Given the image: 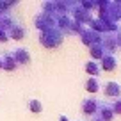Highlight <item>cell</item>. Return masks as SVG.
I'll return each mask as SVG.
<instances>
[{
	"label": "cell",
	"instance_id": "8",
	"mask_svg": "<svg viewBox=\"0 0 121 121\" xmlns=\"http://www.w3.org/2000/svg\"><path fill=\"white\" fill-rule=\"evenodd\" d=\"M86 71L89 73V75H93V77L96 78V75H98V73L102 71V66H100L98 62H95V60H89V62L86 64Z\"/></svg>",
	"mask_w": 121,
	"mask_h": 121
},
{
	"label": "cell",
	"instance_id": "3",
	"mask_svg": "<svg viewBox=\"0 0 121 121\" xmlns=\"http://www.w3.org/2000/svg\"><path fill=\"white\" fill-rule=\"evenodd\" d=\"M13 55H14L16 64H29V60H30V55H29V52H27L25 48L14 50V52H13Z\"/></svg>",
	"mask_w": 121,
	"mask_h": 121
},
{
	"label": "cell",
	"instance_id": "16",
	"mask_svg": "<svg viewBox=\"0 0 121 121\" xmlns=\"http://www.w3.org/2000/svg\"><path fill=\"white\" fill-rule=\"evenodd\" d=\"M0 68H2V57H0Z\"/></svg>",
	"mask_w": 121,
	"mask_h": 121
},
{
	"label": "cell",
	"instance_id": "2",
	"mask_svg": "<svg viewBox=\"0 0 121 121\" xmlns=\"http://www.w3.org/2000/svg\"><path fill=\"white\" fill-rule=\"evenodd\" d=\"M98 110H100V117H102L103 121H110L114 117V109H112V105L110 103H107V102H98Z\"/></svg>",
	"mask_w": 121,
	"mask_h": 121
},
{
	"label": "cell",
	"instance_id": "14",
	"mask_svg": "<svg viewBox=\"0 0 121 121\" xmlns=\"http://www.w3.org/2000/svg\"><path fill=\"white\" fill-rule=\"evenodd\" d=\"M9 38V34H7V30L5 29H2V27H0V41H5V39Z\"/></svg>",
	"mask_w": 121,
	"mask_h": 121
},
{
	"label": "cell",
	"instance_id": "11",
	"mask_svg": "<svg viewBox=\"0 0 121 121\" xmlns=\"http://www.w3.org/2000/svg\"><path fill=\"white\" fill-rule=\"evenodd\" d=\"M91 53L95 59H103V46L102 45H96V46H91Z\"/></svg>",
	"mask_w": 121,
	"mask_h": 121
},
{
	"label": "cell",
	"instance_id": "5",
	"mask_svg": "<svg viewBox=\"0 0 121 121\" xmlns=\"http://www.w3.org/2000/svg\"><path fill=\"white\" fill-rule=\"evenodd\" d=\"M98 102L96 100H84L82 102V112L84 114H96Z\"/></svg>",
	"mask_w": 121,
	"mask_h": 121
},
{
	"label": "cell",
	"instance_id": "15",
	"mask_svg": "<svg viewBox=\"0 0 121 121\" xmlns=\"http://www.w3.org/2000/svg\"><path fill=\"white\" fill-rule=\"evenodd\" d=\"M59 121H68V119H66L64 116H60V117H59Z\"/></svg>",
	"mask_w": 121,
	"mask_h": 121
},
{
	"label": "cell",
	"instance_id": "7",
	"mask_svg": "<svg viewBox=\"0 0 121 121\" xmlns=\"http://www.w3.org/2000/svg\"><path fill=\"white\" fill-rule=\"evenodd\" d=\"M2 68L9 69V71L16 68V60H14V55H13V52H11V53H5V55L2 57Z\"/></svg>",
	"mask_w": 121,
	"mask_h": 121
},
{
	"label": "cell",
	"instance_id": "6",
	"mask_svg": "<svg viewBox=\"0 0 121 121\" xmlns=\"http://www.w3.org/2000/svg\"><path fill=\"white\" fill-rule=\"evenodd\" d=\"M103 93H105V96H119L121 95V86L119 84H116V82H109L105 86V91H103Z\"/></svg>",
	"mask_w": 121,
	"mask_h": 121
},
{
	"label": "cell",
	"instance_id": "9",
	"mask_svg": "<svg viewBox=\"0 0 121 121\" xmlns=\"http://www.w3.org/2000/svg\"><path fill=\"white\" fill-rule=\"evenodd\" d=\"M102 66H103V69H107V71H112V69L116 68V59H114L112 55L103 57L102 59Z\"/></svg>",
	"mask_w": 121,
	"mask_h": 121
},
{
	"label": "cell",
	"instance_id": "1",
	"mask_svg": "<svg viewBox=\"0 0 121 121\" xmlns=\"http://www.w3.org/2000/svg\"><path fill=\"white\" fill-rule=\"evenodd\" d=\"M62 43V34L55 29H50L41 32V45L46 46V48H55Z\"/></svg>",
	"mask_w": 121,
	"mask_h": 121
},
{
	"label": "cell",
	"instance_id": "13",
	"mask_svg": "<svg viewBox=\"0 0 121 121\" xmlns=\"http://www.w3.org/2000/svg\"><path fill=\"white\" fill-rule=\"evenodd\" d=\"M112 109H114V112H117V114H121V98H117L116 102H114V105H112Z\"/></svg>",
	"mask_w": 121,
	"mask_h": 121
},
{
	"label": "cell",
	"instance_id": "4",
	"mask_svg": "<svg viewBox=\"0 0 121 121\" xmlns=\"http://www.w3.org/2000/svg\"><path fill=\"white\" fill-rule=\"evenodd\" d=\"M7 34L11 36L13 39H23V38H25V30H23L22 25H16V23H13L11 29L7 30Z\"/></svg>",
	"mask_w": 121,
	"mask_h": 121
},
{
	"label": "cell",
	"instance_id": "10",
	"mask_svg": "<svg viewBox=\"0 0 121 121\" xmlns=\"http://www.w3.org/2000/svg\"><path fill=\"white\" fill-rule=\"evenodd\" d=\"M86 89L89 91V93H98V91H100V82L93 77V78H89L86 82Z\"/></svg>",
	"mask_w": 121,
	"mask_h": 121
},
{
	"label": "cell",
	"instance_id": "12",
	"mask_svg": "<svg viewBox=\"0 0 121 121\" xmlns=\"http://www.w3.org/2000/svg\"><path fill=\"white\" fill-rule=\"evenodd\" d=\"M29 109L32 110V112L39 114V112L43 110V105H41V103L38 102V100H30V102H29Z\"/></svg>",
	"mask_w": 121,
	"mask_h": 121
}]
</instances>
